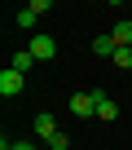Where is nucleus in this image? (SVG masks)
I'll return each instance as SVG.
<instances>
[{"label": "nucleus", "mask_w": 132, "mask_h": 150, "mask_svg": "<svg viewBox=\"0 0 132 150\" xmlns=\"http://www.w3.org/2000/svg\"><path fill=\"white\" fill-rule=\"evenodd\" d=\"M35 22H40V18H35V13H31V9H18V27H27V31H31V27H35Z\"/></svg>", "instance_id": "10"}, {"label": "nucleus", "mask_w": 132, "mask_h": 150, "mask_svg": "<svg viewBox=\"0 0 132 150\" xmlns=\"http://www.w3.org/2000/svg\"><path fill=\"white\" fill-rule=\"evenodd\" d=\"M27 53H31L35 62H53V57H57V40L40 31V35H31V44H27Z\"/></svg>", "instance_id": "1"}, {"label": "nucleus", "mask_w": 132, "mask_h": 150, "mask_svg": "<svg viewBox=\"0 0 132 150\" xmlns=\"http://www.w3.org/2000/svg\"><path fill=\"white\" fill-rule=\"evenodd\" d=\"M9 66H13V71H18V75H27V71H31V66H35V57H31V53H27V49H18V53H13V62H9Z\"/></svg>", "instance_id": "8"}, {"label": "nucleus", "mask_w": 132, "mask_h": 150, "mask_svg": "<svg viewBox=\"0 0 132 150\" xmlns=\"http://www.w3.org/2000/svg\"><path fill=\"white\" fill-rule=\"evenodd\" d=\"M114 66H119V71H132V49H119V53H114Z\"/></svg>", "instance_id": "9"}, {"label": "nucleus", "mask_w": 132, "mask_h": 150, "mask_svg": "<svg viewBox=\"0 0 132 150\" xmlns=\"http://www.w3.org/2000/svg\"><path fill=\"white\" fill-rule=\"evenodd\" d=\"M48 150H71V137H66V132H57V137L48 141Z\"/></svg>", "instance_id": "12"}, {"label": "nucleus", "mask_w": 132, "mask_h": 150, "mask_svg": "<svg viewBox=\"0 0 132 150\" xmlns=\"http://www.w3.org/2000/svg\"><path fill=\"white\" fill-rule=\"evenodd\" d=\"M27 9H31V13H35V18H44V13H48V9H53V5H48V0H31V5H27Z\"/></svg>", "instance_id": "11"}, {"label": "nucleus", "mask_w": 132, "mask_h": 150, "mask_svg": "<svg viewBox=\"0 0 132 150\" xmlns=\"http://www.w3.org/2000/svg\"><path fill=\"white\" fill-rule=\"evenodd\" d=\"M71 115H75V119H97V97H93V88H88V93H71Z\"/></svg>", "instance_id": "2"}, {"label": "nucleus", "mask_w": 132, "mask_h": 150, "mask_svg": "<svg viewBox=\"0 0 132 150\" xmlns=\"http://www.w3.org/2000/svg\"><path fill=\"white\" fill-rule=\"evenodd\" d=\"M93 97H97V119H119V106H114L101 88H93Z\"/></svg>", "instance_id": "6"}, {"label": "nucleus", "mask_w": 132, "mask_h": 150, "mask_svg": "<svg viewBox=\"0 0 132 150\" xmlns=\"http://www.w3.org/2000/svg\"><path fill=\"white\" fill-rule=\"evenodd\" d=\"M0 150H9V141H5V146H0Z\"/></svg>", "instance_id": "14"}, {"label": "nucleus", "mask_w": 132, "mask_h": 150, "mask_svg": "<svg viewBox=\"0 0 132 150\" xmlns=\"http://www.w3.org/2000/svg\"><path fill=\"white\" fill-rule=\"evenodd\" d=\"M93 53H97V57H114V53H119V44H114L110 35H97V40H93Z\"/></svg>", "instance_id": "7"}, {"label": "nucleus", "mask_w": 132, "mask_h": 150, "mask_svg": "<svg viewBox=\"0 0 132 150\" xmlns=\"http://www.w3.org/2000/svg\"><path fill=\"white\" fill-rule=\"evenodd\" d=\"M27 88V75H18L13 66H5V71H0V97H18Z\"/></svg>", "instance_id": "3"}, {"label": "nucleus", "mask_w": 132, "mask_h": 150, "mask_svg": "<svg viewBox=\"0 0 132 150\" xmlns=\"http://www.w3.org/2000/svg\"><path fill=\"white\" fill-rule=\"evenodd\" d=\"M31 132H35V137H44V141H53V137H57L53 115H48V110H44V115H35V119H31Z\"/></svg>", "instance_id": "4"}, {"label": "nucleus", "mask_w": 132, "mask_h": 150, "mask_svg": "<svg viewBox=\"0 0 132 150\" xmlns=\"http://www.w3.org/2000/svg\"><path fill=\"white\" fill-rule=\"evenodd\" d=\"M110 40H114L119 49H132V18H119L114 31H110Z\"/></svg>", "instance_id": "5"}, {"label": "nucleus", "mask_w": 132, "mask_h": 150, "mask_svg": "<svg viewBox=\"0 0 132 150\" xmlns=\"http://www.w3.org/2000/svg\"><path fill=\"white\" fill-rule=\"evenodd\" d=\"M9 150H35V146H31V141H13Z\"/></svg>", "instance_id": "13"}]
</instances>
